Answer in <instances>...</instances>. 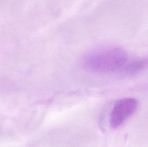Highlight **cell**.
<instances>
[{
  "instance_id": "cell-1",
  "label": "cell",
  "mask_w": 148,
  "mask_h": 147,
  "mask_svg": "<svg viewBox=\"0 0 148 147\" xmlns=\"http://www.w3.org/2000/svg\"><path fill=\"white\" fill-rule=\"evenodd\" d=\"M127 54L122 48L103 47L88 53L83 59L85 69L95 72H109L122 67L126 63Z\"/></svg>"
},
{
  "instance_id": "cell-2",
  "label": "cell",
  "mask_w": 148,
  "mask_h": 147,
  "mask_svg": "<svg viewBox=\"0 0 148 147\" xmlns=\"http://www.w3.org/2000/svg\"><path fill=\"white\" fill-rule=\"evenodd\" d=\"M137 101L134 98H125L117 101L114 105L110 115L111 127L116 129L132 115L137 107Z\"/></svg>"
},
{
  "instance_id": "cell-3",
  "label": "cell",
  "mask_w": 148,
  "mask_h": 147,
  "mask_svg": "<svg viewBox=\"0 0 148 147\" xmlns=\"http://www.w3.org/2000/svg\"><path fill=\"white\" fill-rule=\"evenodd\" d=\"M144 64L143 62H138L130 64L127 68V70L130 72H135L139 70L141 68L143 67Z\"/></svg>"
}]
</instances>
